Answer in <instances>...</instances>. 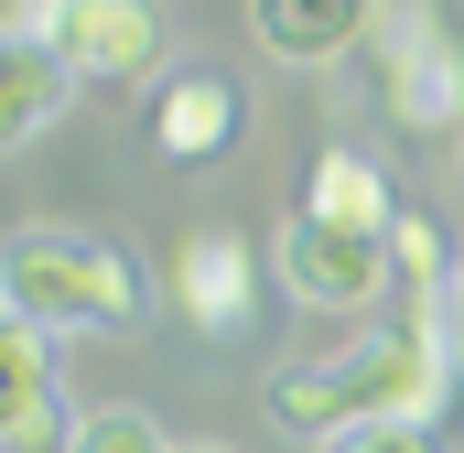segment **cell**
I'll return each instance as SVG.
<instances>
[{"label":"cell","mask_w":464,"mask_h":453,"mask_svg":"<svg viewBox=\"0 0 464 453\" xmlns=\"http://www.w3.org/2000/svg\"><path fill=\"white\" fill-rule=\"evenodd\" d=\"M454 378H464V367L432 335H411L400 313H378L356 345L259 378V410H270L281 432H303V443H335V432H356V421H443Z\"/></svg>","instance_id":"6da1fadb"},{"label":"cell","mask_w":464,"mask_h":453,"mask_svg":"<svg viewBox=\"0 0 464 453\" xmlns=\"http://www.w3.org/2000/svg\"><path fill=\"white\" fill-rule=\"evenodd\" d=\"M0 292L44 335H130L140 324L130 248L119 237H87V226H22V237H0Z\"/></svg>","instance_id":"7a4b0ae2"},{"label":"cell","mask_w":464,"mask_h":453,"mask_svg":"<svg viewBox=\"0 0 464 453\" xmlns=\"http://www.w3.org/2000/svg\"><path fill=\"white\" fill-rule=\"evenodd\" d=\"M367 54H378V98H389L400 130H454L464 119V43L443 33L432 0H378Z\"/></svg>","instance_id":"3957f363"},{"label":"cell","mask_w":464,"mask_h":453,"mask_svg":"<svg viewBox=\"0 0 464 453\" xmlns=\"http://www.w3.org/2000/svg\"><path fill=\"white\" fill-rule=\"evenodd\" d=\"M270 270H281V292H292L303 313H356V324H378V303H389V237H356V226H324V217L281 226Z\"/></svg>","instance_id":"277c9868"},{"label":"cell","mask_w":464,"mask_h":453,"mask_svg":"<svg viewBox=\"0 0 464 453\" xmlns=\"http://www.w3.org/2000/svg\"><path fill=\"white\" fill-rule=\"evenodd\" d=\"M54 65L76 87H140V76H162V11L151 0H54Z\"/></svg>","instance_id":"5b68a950"},{"label":"cell","mask_w":464,"mask_h":453,"mask_svg":"<svg viewBox=\"0 0 464 453\" xmlns=\"http://www.w3.org/2000/svg\"><path fill=\"white\" fill-rule=\"evenodd\" d=\"M173 303H184V324L206 345H237L259 324V248H248L237 226H195V237L173 248Z\"/></svg>","instance_id":"8992f818"},{"label":"cell","mask_w":464,"mask_h":453,"mask_svg":"<svg viewBox=\"0 0 464 453\" xmlns=\"http://www.w3.org/2000/svg\"><path fill=\"white\" fill-rule=\"evenodd\" d=\"M237 140H248V98H237V76L184 65V76L151 87V151H162V162H227Z\"/></svg>","instance_id":"52a82bcc"},{"label":"cell","mask_w":464,"mask_h":453,"mask_svg":"<svg viewBox=\"0 0 464 453\" xmlns=\"http://www.w3.org/2000/svg\"><path fill=\"white\" fill-rule=\"evenodd\" d=\"M367 22H378V0H248V33L270 65H346Z\"/></svg>","instance_id":"ba28073f"},{"label":"cell","mask_w":464,"mask_h":453,"mask_svg":"<svg viewBox=\"0 0 464 453\" xmlns=\"http://www.w3.org/2000/svg\"><path fill=\"white\" fill-rule=\"evenodd\" d=\"M303 217L356 226V237H389V226H400V195H389V173H378L367 151L324 140V151H314V184H303Z\"/></svg>","instance_id":"9c48e42d"},{"label":"cell","mask_w":464,"mask_h":453,"mask_svg":"<svg viewBox=\"0 0 464 453\" xmlns=\"http://www.w3.org/2000/svg\"><path fill=\"white\" fill-rule=\"evenodd\" d=\"M65 65L44 54V43H22L11 22H0V151H22V140H44L54 130V109H65Z\"/></svg>","instance_id":"30bf717a"},{"label":"cell","mask_w":464,"mask_h":453,"mask_svg":"<svg viewBox=\"0 0 464 453\" xmlns=\"http://www.w3.org/2000/svg\"><path fill=\"white\" fill-rule=\"evenodd\" d=\"M443 281H464V248H443L432 217H400L389 226V292H443Z\"/></svg>","instance_id":"8fae6325"},{"label":"cell","mask_w":464,"mask_h":453,"mask_svg":"<svg viewBox=\"0 0 464 453\" xmlns=\"http://www.w3.org/2000/svg\"><path fill=\"white\" fill-rule=\"evenodd\" d=\"M65 453H173V432L151 410H76V443Z\"/></svg>","instance_id":"7c38bea8"},{"label":"cell","mask_w":464,"mask_h":453,"mask_svg":"<svg viewBox=\"0 0 464 453\" xmlns=\"http://www.w3.org/2000/svg\"><path fill=\"white\" fill-rule=\"evenodd\" d=\"M314 453H443V421H356V432H335Z\"/></svg>","instance_id":"4fadbf2b"},{"label":"cell","mask_w":464,"mask_h":453,"mask_svg":"<svg viewBox=\"0 0 464 453\" xmlns=\"http://www.w3.org/2000/svg\"><path fill=\"white\" fill-rule=\"evenodd\" d=\"M173 453H237V443H173Z\"/></svg>","instance_id":"5bb4252c"}]
</instances>
